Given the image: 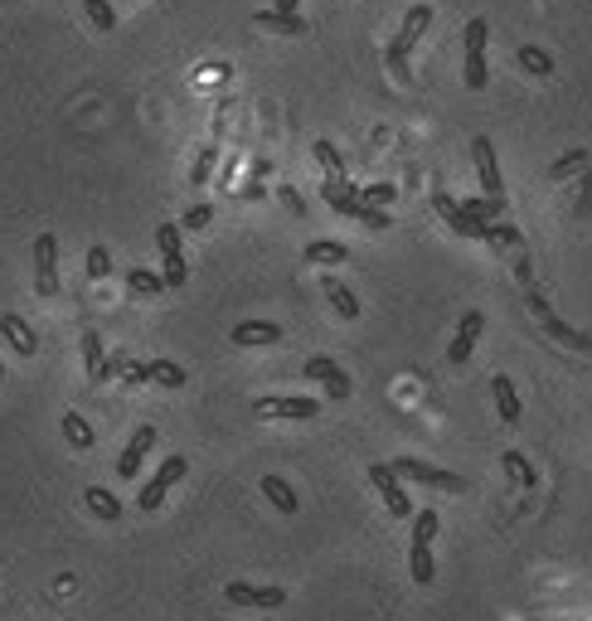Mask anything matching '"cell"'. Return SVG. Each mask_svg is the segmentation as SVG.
<instances>
[{"instance_id": "cell-1", "label": "cell", "mask_w": 592, "mask_h": 621, "mask_svg": "<svg viewBox=\"0 0 592 621\" xmlns=\"http://www.w3.org/2000/svg\"><path fill=\"white\" fill-rule=\"evenodd\" d=\"M525 301H529V310H534V320H539V326L554 335L558 345H568V350H577V355H592V335L587 330H577V326H568V320L563 316H554V310H548V301L539 291H534V281L525 287Z\"/></svg>"}, {"instance_id": "cell-2", "label": "cell", "mask_w": 592, "mask_h": 621, "mask_svg": "<svg viewBox=\"0 0 592 621\" xmlns=\"http://www.w3.org/2000/svg\"><path fill=\"white\" fill-rule=\"evenodd\" d=\"M185 471H190V461L180 457V451H175V457H165V461L156 466V476H151V481L141 486L136 510H146V515H151V510H161L165 496H171V486H175V481H185Z\"/></svg>"}, {"instance_id": "cell-3", "label": "cell", "mask_w": 592, "mask_h": 621, "mask_svg": "<svg viewBox=\"0 0 592 621\" xmlns=\"http://www.w3.org/2000/svg\"><path fill=\"white\" fill-rule=\"evenodd\" d=\"M393 471H399L403 481H418V486H432V490H452V496L467 490V476L442 471V466H428V461H418V457H399V461H393Z\"/></svg>"}, {"instance_id": "cell-4", "label": "cell", "mask_w": 592, "mask_h": 621, "mask_svg": "<svg viewBox=\"0 0 592 621\" xmlns=\"http://www.w3.org/2000/svg\"><path fill=\"white\" fill-rule=\"evenodd\" d=\"M156 248H161V277H165V291L171 287H185L190 281V267H185V252H180V223H161L156 229Z\"/></svg>"}, {"instance_id": "cell-5", "label": "cell", "mask_w": 592, "mask_h": 621, "mask_svg": "<svg viewBox=\"0 0 592 621\" xmlns=\"http://www.w3.org/2000/svg\"><path fill=\"white\" fill-rule=\"evenodd\" d=\"M35 291L39 296H59V238H54V233L35 238Z\"/></svg>"}, {"instance_id": "cell-6", "label": "cell", "mask_w": 592, "mask_h": 621, "mask_svg": "<svg viewBox=\"0 0 592 621\" xmlns=\"http://www.w3.org/2000/svg\"><path fill=\"white\" fill-rule=\"evenodd\" d=\"M370 481H374L379 500L389 505V515H393V519H413V500H408L403 476L393 471V466H370Z\"/></svg>"}, {"instance_id": "cell-7", "label": "cell", "mask_w": 592, "mask_h": 621, "mask_svg": "<svg viewBox=\"0 0 592 621\" xmlns=\"http://www.w3.org/2000/svg\"><path fill=\"white\" fill-rule=\"evenodd\" d=\"M471 161H476V180H481V194H486V200H505V180H500V161H496L490 136H476V141H471Z\"/></svg>"}, {"instance_id": "cell-8", "label": "cell", "mask_w": 592, "mask_h": 621, "mask_svg": "<svg viewBox=\"0 0 592 621\" xmlns=\"http://www.w3.org/2000/svg\"><path fill=\"white\" fill-rule=\"evenodd\" d=\"M432 209H437V214H442V223H447V229H452V233H461V238H481V243H486L490 223H476V219H471L467 209H461V204H457L447 190H432Z\"/></svg>"}, {"instance_id": "cell-9", "label": "cell", "mask_w": 592, "mask_h": 621, "mask_svg": "<svg viewBox=\"0 0 592 621\" xmlns=\"http://www.w3.org/2000/svg\"><path fill=\"white\" fill-rule=\"evenodd\" d=\"M301 370H306V379H316V384H326V393H331L335 403H345L350 393H355V384H350V374H345V370H340V364H335L331 355H311V360L301 364Z\"/></svg>"}, {"instance_id": "cell-10", "label": "cell", "mask_w": 592, "mask_h": 621, "mask_svg": "<svg viewBox=\"0 0 592 621\" xmlns=\"http://www.w3.org/2000/svg\"><path fill=\"white\" fill-rule=\"evenodd\" d=\"M223 602L229 606H258V612H272V606L287 602V587H252V583H229L223 587Z\"/></svg>"}, {"instance_id": "cell-11", "label": "cell", "mask_w": 592, "mask_h": 621, "mask_svg": "<svg viewBox=\"0 0 592 621\" xmlns=\"http://www.w3.org/2000/svg\"><path fill=\"white\" fill-rule=\"evenodd\" d=\"M321 403L316 399H301V393H272V399H258V418H316Z\"/></svg>"}, {"instance_id": "cell-12", "label": "cell", "mask_w": 592, "mask_h": 621, "mask_svg": "<svg viewBox=\"0 0 592 621\" xmlns=\"http://www.w3.org/2000/svg\"><path fill=\"white\" fill-rule=\"evenodd\" d=\"M481 330H486V316H481V310H467V316L457 320L452 345H447V364H467L471 350H476V340H481Z\"/></svg>"}, {"instance_id": "cell-13", "label": "cell", "mask_w": 592, "mask_h": 621, "mask_svg": "<svg viewBox=\"0 0 592 621\" xmlns=\"http://www.w3.org/2000/svg\"><path fill=\"white\" fill-rule=\"evenodd\" d=\"M151 447H156V428H136L132 442H126L122 457H117V476H122V481H136V476H141V461L151 457Z\"/></svg>"}, {"instance_id": "cell-14", "label": "cell", "mask_w": 592, "mask_h": 621, "mask_svg": "<svg viewBox=\"0 0 592 621\" xmlns=\"http://www.w3.org/2000/svg\"><path fill=\"white\" fill-rule=\"evenodd\" d=\"M83 370H88V384H107L112 379V360H107L97 330H83Z\"/></svg>"}, {"instance_id": "cell-15", "label": "cell", "mask_w": 592, "mask_h": 621, "mask_svg": "<svg viewBox=\"0 0 592 621\" xmlns=\"http://www.w3.org/2000/svg\"><path fill=\"white\" fill-rule=\"evenodd\" d=\"M0 335H5L10 350H15V355H25V360L39 350V335L30 330V320H25V316H15V310H5V316H0Z\"/></svg>"}, {"instance_id": "cell-16", "label": "cell", "mask_w": 592, "mask_h": 621, "mask_svg": "<svg viewBox=\"0 0 592 621\" xmlns=\"http://www.w3.org/2000/svg\"><path fill=\"white\" fill-rule=\"evenodd\" d=\"M490 399H496V413H500L505 428H515V422L525 418V408H519V393H515V384H510V374H496V379H490Z\"/></svg>"}, {"instance_id": "cell-17", "label": "cell", "mask_w": 592, "mask_h": 621, "mask_svg": "<svg viewBox=\"0 0 592 621\" xmlns=\"http://www.w3.org/2000/svg\"><path fill=\"white\" fill-rule=\"evenodd\" d=\"M321 200H326L335 214H345V219H360V190L355 185H345V180H326V190H321Z\"/></svg>"}, {"instance_id": "cell-18", "label": "cell", "mask_w": 592, "mask_h": 621, "mask_svg": "<svg viewBox=\"0 0 592 621\" xmlns=\"http://www.w3.org/2000/svg\"><path fill=\"white\" fill-rule=\"evenodd\" d=\"M277 340H281V326H272V320H243V326H233V345H238V350L277 345Z\"/></svg>"}, {"instance_id": "cell-19", "label": "cell", "mask_w": 592, "mask_h": 621, "mask_svg": "<svg viewBox=\"0 0 592 621\" xmlns=\"http://www.w3.org/2000/svg\"><path fill=\"white\" fill-rule=\"evenodd\" d=\"M301 258L311 267H340V262H350V248L335 243V238H311V243L301 248Z\"/></svg>"}, {"instance_id": "cell-20", "label": "cell", "mask_w": 592, "mask_h": 621, "mask_svg": "<svg viewBox=\"0 0 592 621\" xmlns=\"http://www.w3.org/2000/svg\"><path fill=\"white\" fill-rule=\"evenodd\" d=\"M408 568H413V583H418V587H432L437 563H432V544H428V539H413V544H408Z\"/></svg>"}, {"instance_id": "cell-21", "label": "cell", "mask_w": 592, "mask_h": 621, "mask_svg": "<svg viewBox=\"0 0 592 621\" xmlns=\"http://www.w3.org/2000/svg\"><path fill=\"white\" fill-rule=\"evenodd\" d=\"M321 287H326L331 306H335V316H340V320H360V296L350 291L340 277H326V281H321Z\"/></svg>"}, {"instance_id": "cell-22", "label": "cell", "mask_w": 592, "mask_h": 621, "mask_svg": "<svg viewBox=\"0 0 592 621\" xmlns=\"http://www.w3.org/2000/svg\"><path fill=\"white\" fill-rule=\"evenodd\" d=\"M258 25L262 30H272V34H291V39H301L306 34V20L301 15H291V10H258Z\"/></svg>"}, {"instance_id": "cell-23", "label": "cell", "mask_w": 592, "mask_h": 621, "mask_svg": "<svg viewBox=\"0 0 592 621\" xmlns=\"http://www.w3.org/2000/svg\"><path fill=\"white\" fill-rule=\"evenodd\" d=\"M262 496H267V505H272L277 515H296V490L281 481V476H262Z\"/></svg>"}, {"instance_id": "cell-24", "label": "cell", "mask_w": 592, "mask_h": 621, "mask_svg": "<svg viewBox=\"0 0 592 621\" xmlns=\"http://www.w3.org/2000/svg\"><path fill=\"white\" fill-rule=\"evenodd\" d=\"M83 505H88L97 519H107V525H112V519H122V500L112 496V490H103V486H88V490H83Z\"/></svg>"}, {"instance_id": "cell-25", "label": "cell", "mask_w": 592, "mask_h": 621, "mask_svg": "<svg viewBox=\"0 0 592 621\" xmlns=\"http://www.w3.org/2000/svg\"><path fill=\"white\" fill-rule=\"evenodd\" d=\"M428 25H432V5H413V10H408V20H403V30H399V39L413 49L418 39L428 34Z\"/></svg>"}, {"instance_id": "cell-26", "label": "cell", "mask_w": 592, "mask_h": 621, "mask_svg": "<svg viewBox=\"0 0 592 621\" xmlns=\"http://www.w3.org/2000/svg\"><path fill=\"white\" fill-rule=\"evenodd\" d=\"M126 291H132V296H161L165 291V277L161 272H146V267H132V272H126Z\"/></svg>"}, {"instance_id": "cell-27", "label": "cell", "mask_w": 592, "mask_h": 621, "mask_svg": "<svg viewBox=\"0 0 592 621\" xmlns=\"http://www.w3.org/2000/svg\"><path fill=\"white\" fill-rule=\"evenodd\" d=\"M519 68L534 74V78H548V74H554V54L539 49V44H525V49H519Z\"/></svg>"}, {"instance_id": "cell-28", "label": "cell", "mask_w": 592, "mask_h": 621, "mask_svg": "<svg viewBox=\"0 0 592 621\" xmlns=\"http://www.w3.org/2000/svg\"><path fill=\"white\" fill-rule=\"evenodd\" d=\"M64 437H68V447H78V451H88V447L97 442L83 413H64Z\"/></svg>"}, {"instance_id": "cell-29", "label": "cell", "mask_w": 592, "mask_h": 621, "mask_svg": "<svg viewBox=\"0 0 592 621\" xmlns=\"http://www.w3.org/2000/svg\"><path fill=\"white\" fill-rule=\"evenodd\" d=\"M384 64H389V74L399 78V83H413V68H408V44H403V39H389Z\"/></svg>"}, {"instance_id": "cell-30", "label": "cell", "mask_w": 592, "mask_h": 621, "mask_svg": "<svg viewBox=\"0 0 592 621\" xmlns=\"http://www.w3.org/2000/svg\"><path fill=\"white\" fill-rule=\"evenodd\" d=\"M146 370H151V384H161V389H180V384H185V370H180L175 360H151Z\"/></svg>"}, {"instance_id": "cell-31", "label": "cell", "mask_w": 592, "mask_h": 621, "mask_svg": "<svg viewBox=\"0 0 592 621\" xmlns=\"http://www.w3.org/2000/svg\"><path fill=\"white\" fill-rule=\"evenodd\" d=\"M311 155L321 161V171H326V180H345V161H340V151H335L331 141H316Z\"/></svg>"}, {"instance_id": "cell-32", "label": "cell", "mask_w": 592, "mask_h": 621, "mask_svg": "<svg viewBox=\"0 0 592 621\" xmlns=\"http://www.w3.org/2000/svg\"><path fill=\"white\" fill-rule=\"evenodd\" d=\"M83 10H88V20L97 25V30H117V5L112 0H83Z\"/></svg>"}, {"instance_id": "cell-33", "label": "cell", "mask_w": 592, "mask_h": 621, "mask_svg": "<svg viewBox=\"0 0 592 621\" xmlns=\"http://www.w3.org/2000/svg\"><path fill=\"white\" fill-rule=\"evenodd\" d=\"M486 243H496V248H510V252H519V248H525V238H519V229H515V223H490V233H486Z\"/></svg>"}, {"instance_id": "cell-34", "label": "cell", "mask_w": 592, "mask_h": 621, "mask_svg": "<svg viewBox=\"0 0 592 621\" xmlns=\"http://www.w3.org/2000/svg\"><path fill=\"white\" fill-rule=\"evenodd\" d=\"M214 161H219V141H209V146L200 151V161H194V171H190V185H209V175H214Z\"/></svg>"}, {"instance_id": "cell-35", "label": "cell", "mask_w": 592, "mask_h": 621, "mask_svg": "<svg viewBox=\"0 0 592 621\" xmlns=\"http://www.w3.org/2000/svg\"><path fill=\"white\" fill-rule=\"evenodd\" d=\"M587 165V151H568V155H558L554 165H548V180H568V175H577Z\"/></svg>"}, {"instance_id": "cell-36", "label": "cell", "mask_w": 592, "mask_h": 621, "mask_svg": "<svg viewBox=\"0 0 592 621\" xmlns=\"http://www.w3.org/2000/svg\"><path fill=\"white\" fill-rule=\"evenodd\" d=\"M500 466L515 476V486H525V490L534 486V466H529L525 457H519V451H505V457H500Z\"/></svg>"}, {"instance_id": "cell-37", "label": "cell", "mask_w": 592, "mask_h": 621, "mask_svg": "<svg viewBox=\"0 0 592 621\" xmlns=\"http://www.w3.org/2000/svg\"><path fill=\"white\" fill-rule=\"evenodd\" d=\"M437 529H442V519H437V510H418L413 515V539H437Z\"/></svg>"}, {"instance_id": "cell-38", "label": "cell", "mask_w": 592, "mask_h": 621, "mask_svg": "<svg viewBox=\"0 0 592 621\" xmlns=\"http://www.w3.org/2000/svg\"><path fill=\"white\" fill-rule=\"evenodd\" d=\"M107 272H112V252H107L103 243L88 248V277H93V281H103Z\"/></svg>"}, {"instance_id": "cell-39", "label": "cell", "mask_w": 592, "mask_h": 621, "mask_svg": "<svg viewBox=\"0 0 592 621\" xmlns=\"http://www.w3.org/2000/svg\"><path fill=\"white\" fill-rule=\"evenodd\" d=\"M360 223H364V229H379V233H384L389 229V209H379V204H360Z\"/></svg>"}, {"instance_id": "cell-40", "label": "cell", "mask_w": 592, "mask_h": 621, "mask_svg": "<svg viewBox=\"0 0 592 621\" xmlns=\"http://www.w3.org/2000/svg\"><path fill=\"white\" fill-rule=\"evenodd\" d=\"M360 200H364V204H379V209H384V204H393V200H399V190H393V185H364V190H360Z\"/></svg>"}, {"instance_id": "cell-41", "label": "cell", "mask_w": 592, "mask_h": 621, "mask_svg": "<svg viewBox=\"0 0 592 621\" xmlns=\"http://www.w3.org/2000/svg\"><path fill=\"white\" fill-rule=\"evenodd\" d=\"M209 219H214V204H194L185 214V229H209Z\"/></svg>"}, {"instance_id": "cell-42", "label": "cell", "mask_w": 592, "mask_h": 621, "mask_svg": "<svg viewBox=\"0 0 592 621\" xmlns=\"http://www.w3.org/2000/svg\"><path fill=\"white\" fill-rule=\"evenodd\" d=\"M277 200L287 204V209H296V214H306V200H301V194H296L291 185H287V190H277Z\"/></svg>"}, {"instance_id": "cell-43", "label": "cell", "mask_w": 592, "mask_h": 621, "mask_svg": "<svg viewBox=\"0 0 592 621\" xmlns=\"http://www.w3.org/2000/svg\"><path fill=\"white\" fill-rule=\"evenodd\" d=\"M277 10H291V15H296V0H277Z\"/></svg>"}, {"instance_id": "cell-44", "label": "cell", "mask_w": 592, "mask_h": 621, "mask_svg": "<svg viewBox=\"0 0 592 621\" xmlns=\"http://www.w3.org/2000/svg\"><path fill=\"white\" fill-rule=\"evenodd\" d=\"M0 379H5V364H0Z\"/></svg>"}]
</instances>
